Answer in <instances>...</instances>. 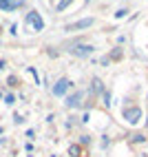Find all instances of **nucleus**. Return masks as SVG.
Masks as SVG:
<instances>
[{"mask_svg":"<svg viewBox=\"0 0 148 157\" xmlns=\"http://www.w3.org/2000/svg\"><path fill=\"white\" fill-rule=\"evenodd\" d=\"M91 91H93V93H102V91H104L102 80H100V78H93V86H91Z\"/></svg>","mask_w":148,"mask_h":157,"instance_id":"obj_7","label":"nucleus"},{"mask_svg":"<svg viewBox=\"0 0 148 157\" xmlns=\"http://www.w3.org/2000/svg\"><path fill=\"white\" fill-rule=\"evenodd\" d=\"M124 16H126V9H120V11L115 13V18H124Z\"/></svg>","mask_w":148,"mask_h":157,"instance_id":"obj_8","label":"nucleus"},{"mask_svg":"<svg viewBox=\"0 0 148 157\" xmlns=\"http://www.w3.org/2000/svg\"><path fill=\"white\" fill-rule=\"evenodd\" d=\"M27 22L33 27L36 31H42L44 29V22H42V18H40V13H36V11H31L29 16H27Z\"/></svg>","mask_w":148,"mask_h":157,"instance_id":"obj_4","label":"nucleus"},{"mask_svg":"<svg viewBox=\"0 0 148 157\" xmlns=\"http://www.w3.org/2000/svg\"><path fill=\"white\" fill-rule=\"evenodd\" d=\"M71 89V80H66V78H60L58 82H55V86H53V95H64V93Z\"/></svg>","mask_w":148,"mask_h":157,"instance_id":"obj_3","label":"nucleus"},{"mask_svg":"<svg viewBox=\"0 0 148 157\" xmlns=\"http://www.w3.org/2000/svg\"><path fill=\"white\" fill-rule=\"evenodd\" d=\"M69 153H73V155H78V153H80V148H78V146H71V148H69Z\"/></svg>","mask_w":148,"mask_h":157,"instance_id":"obj_9","label":"nucleus"},{"mask_svg":"<svg viewBox=\"0 0 148 157\" xmlns=\"http://www.w3.org/2000/svg\"><path fill=\"white\" fill-rule=\"evenodd\" d=\"M82 100H84V91H78V93H73V95L66 98V106L69 109H78L82 104Z\"/></svg>","mask_w":148,"mask_h":157,"instance_id":"obj_5","label":"nucleus"},{"mask_svg":"<svg viewBox=\"0 0 148 157\" xmlns=\"http://www.w3.org/2000/svg\"><path fill=\"white\" fill-rule=\"evenodd\" d=\"M69 51H71L73 56H78V58H89L93 53V47L91 44H73Z\"/></svg>","mask_w":148,"mask_h":157,"instance_id":"obj_2","label":"nucleus"},{"mask_svg":"<svg viewBox=\"0 0 148 157\" xmlns=\"http://www.w3.org/2000/svg\"><path fill=\"white\" fill-rule=\"evenodd\" d=\"M122 115H124V120H126V122H131V124H137V122L144 117V113H142V109H139V106L124 109V111H122Z\"/></svg>","mask_w":148,"mask_h":157,"instance_id":"obj_1","label":"nucleus"},{"mask_svg":"<svg viewBox=\"0 0 148 157\" xmlns=\"http://www.w3.org/2000/svg\"><path fill=\"white\" fill-rule=\"evenodd\" d=\"M93 25V18H84V20H78L75 25H69L66 31H78V29H89Z\"/></svg>","mask_w":148,"mask_h":157,"instance_id":"obj_6","label":"nucleus"}]
</instances>
